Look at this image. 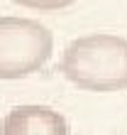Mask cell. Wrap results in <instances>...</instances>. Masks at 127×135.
Returning <instances> with one entry per match:
<instances>
[{"label":"cell","instance_id":"obj_1","mask_svg":"<svg viewBox=\"0 0 127 135\" xmlns=\"http://www.w3.org/2000/svg\"><path fill=\"white\" fill-rule=\"evenodd\" d=\"M61 74L76 89L93 93H115L127 89V37L83 35L61 54Z\"/></svg>","mask_w":127,"mask_h":135},{"label":"cell","instance_id":"obj_2","mask_svg":"<svg viewBox=\"0 0 127 135\" xmlns=\"http://www.w3.org/2000/svg\"><path fill=\"white\" fill-rule=\"evenodd\" d=\"M49 27L29 17H0V81H15L39 71L51 59Z\"/></svg>","mask_w":127,"mask_h":135},{"label":"cell","instance_id":"obj_3","mask_svg":"<svg viewBox=\"0 0 127 135\" xmlns=\"http://www.w3.org/2000/svg\"><path fill=\"white\" fill-rule=\"evenodd\" d=\"M68 120L49 106H15L0 120V135H68Z\"/></svg>","mask_w":127,"mask_h":135},{"label":"cell","instance_id":"obj_4","mask_svg":"<svg viewBox=\"0 0 127 135\" xmlns=\"http://www.w3.org/2000/svg\"><path fill=\"white\" fill-rule=\"evenodd\" d=\"M22 7H32V10H61V7L73 5L76 0H15Z\"/></svg>","mask_w":127,"mask_h":135}]
</instances>
